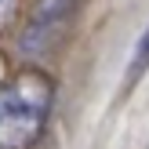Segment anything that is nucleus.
I'll return each instance as SVG.
<instances>
[{
    "label": "nucleus",
    "instance_id": "obj_1",
    "mask_svg": "<svg viewBox=\"0 0 149 149\" xmlns=\"http://www.w3.org/2000/svg\"><path fill=\"white\" fill-rule=\"evenodd\" d=\"M51 102H55V84L40 69H26L15 80L0 84V149L33 146L47 124Z\"/></svg>",
    "mask_w": 149,
    "mask_h": 149
},
{
    "label": "nucleus",
    "instance_id": "obj_2",
    "mask_svg": "<svg viewBox=\"0 0 149 149\" xmlns=\"http://www.w3.org/2000/svg\"><path fill=\"white\" fill-rule=\"evenodd\" d=\"M146 69H149V26H146L142 40H138V47H135V58H131V80H127V84H135Z\"/></svg>",
    "mask_w": 149,
    "mask_h": 149
},
{
    "label": "nucleus",
    "instance_id": "obj_3",
    "mask_svg": "<svg viewBox=\"0 0 149 149\" xmlns=\"http://www.w3.org/2000/svg\"><path fill=\"white\" fill-rule=\"evenodd\" d=\"M15 7H18V0H0V33H4V29L11 26V18H15Z\"/></svg>",
    "mask_w": 149,
    "mask_h": 149
},
{
    "label": "nucleus",
    "instance_id": "obj_4",
    "mask_svg": "<svg viewBox=\"0 0 149 149\" xmlns=\"http://www.w3.org/2000/svg\"><path fill=\"white\" fill-rule=\"evenodd\" d=\"M73 0H40V15H58L62 7H69Z\"/></svg>",
    "mask_w": 149,
    "mask_h": 149
}]
</instances>
